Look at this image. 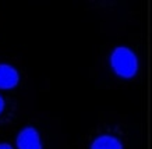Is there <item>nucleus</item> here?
Listing matches in <instances>:
<instances>
[{
	"label": "nucleus",
	"instance_id": "nucleus-6",
	"mask_svg": "<svg viewBox=\"0 0 152 149\" xmlns=\"http://www.w3.org/2000/svg\"><path fill=\"white\" fill-rule=\"evenodd\" d=\"M0 149H13V148L9 144H0Z\"/></svg>",
	"mask_w": 152,
	"mask_h": 149
},
{
	"label": "nucleus",
	"instance_id": "nucleus-3",
	"mask_svg": "<svg viewBox=\"0 0 152 149\" xmlns=\"http://www.w3.org/2000/svg\"><path fill=\"white\" fill-rule=\"evenodd\" d=\"M20 81L18 71L13 65L0 64V89H13Z\"/></svg>",
	"mask_w": 152,
	"mask_h": 149
},
{
	"label": "nucleus",
	"instance_id": "nucleus-4",
	"mask_svg": "<svg viewBox=\"0 0 152 149\" xmlns=\"http://www.w3.org/2000/svg\"><path fill=\"white\" fill-rule=\"evenodd\" d=\"M91 149H123V144L116 137L112 135H101L94 140Z\"/></svg>",
	"mask_w": 152,
	"mask_h": 149
},
{
	"label": "nucleus",
	"instance_id": "nucleus-1",
	"mask_svg": "<svg viewBox=\"0 0 152 149\" xmlns=\"http://www.w3.org/2000/svg\"><path fill=\"white\" fill-rule=\"evenodd\" d=\"M110 65L116 74L121 78H133L138 71V59L129 47H116L110 55Z\"/></svg>",
	"mask_w": 152,
	"mask_h": 149
},
{
	"label": "nucleus",
	"instance_id": "nucleus-2",
	"mask_svg": "<svg viewBox=\"0 0 152 149\" xmlns=\"http://www.w3.org/2000/svg\"><path fill=\"white\" fill-rule=\"evenodd\" d=\"M17 148L18 149H42V142L34 127H25L17 135Z\"/></svg>",
	"mask_w": 152,
	"mask_h": 149
},
{
	"label": "nucleus",
	"instance_id": "nucleus-5",
	"mask_svg": "<svg viewBox=\"0 0 152 149\" xmlns=\"http://www.w3.org/2000/svg\"><path fill=\"white\" fill-rule=\"evenodd\" d=\"M4 110V100H3V98H1V95H0V114H1V112Z\"/></svg>",
	"mask_w": 152,
	"mask_h": 149
}]
</instances>
